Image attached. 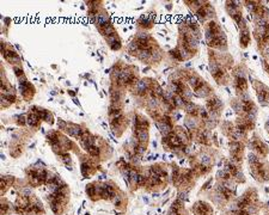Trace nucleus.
I'll use <instances>...</instances> for the list:
<instances>
[{
	"instance_id": "nucleus-1",
	"label": "nucleus",
	"mask_w": 269,
	"mask_h": 215,
	"mask_svg": "<svg viewBox=\"0 0 269 215\" xmlns=\"http://www.w3.org/2000/svg\"><path fill=\"white\" fill-rule=\"evenodd\" d=\"M251 83H253L254 89L256 90V95H257V99H259L260 104L263 105V107L268 105L269 104V89L265 85V84H262V83L259 81V80H254V81H251Z\"/></svg>"
},
{
	"instance_id": "nucleus-2",
	"label": "nucleus",
	"mask_w": 269,
	"mask_h": 215,
	"mask_svg": "<svg viewBox=\"0 0 269 215\" xmlns=\"http://www.w3.org/2000/svg\"><path fill=\"white\" fill-rule=\"evenodd\" d=\"M193 212L195 215H213V209H212L211 205H208L203 201L196 202L193 207Z\"/></svg>"
},
{
	"instance_id": "nucleus-3",
	"label": "nucleus",
	"mask_w": 269,
	"mask_h": 215,
	"mask_svg": "<svg viewBox=\"0 0 269 215\" xmlns=\"http://www.w3.org/2000/svg\"><path fill=\"white\" fill-rule=\"evenodd\" d=\"M66 131L73 136L74 139H82V135H83V131H84V128H82L80 125L78 124H73V123H70L67 124V128H66Z\"/></svg>"
},
{
	"instance_id": "nucleus-4",
	"label": "nucleus",
	"mask_w": 269,
	"mask_h": 215,
	"mask_svg": "<svg viewBox=\"0 0 269 215\" xmlns=\"http://www.w3.org/2000/svg\"><path fill=\"white\" fill-rule=\"evenodd\" d=\"M153 23H154V18H153V14H145L142 17H140V19L138 20V24L141 29L144 30H147V29H151L153 26Z\"/></svg>"
},
{
	"instance_id": "nucleus-5",
	"label": "nucleus",
	"mask_w": 269,
	"mask_h": 215,
	"mask_svg": "<svg viewBox=\"0 0 269 215\" xmlns=\"http://www.w3.org/2000/svg\"><path fill=\"white\" fill-rule=\"evenodd\" d=\"M194 93L197 97H200V98H209L213 95V90H212V87L207 83H205L201 87H199L197 90H195Z\"/></svg>"
},
{
	"instance_id": "nucleus-6",
	"label": "nucleus",
	"mask_w": 269,
	"mask_h": 215,
	"mask_svg": "<svg viewBox=\"0 0 269 215\" xmlns=\"http://www.w3.org/2000/svg\"><path fill=\"white\" fill-rule=\"evenodd\" d=\"M250 40H251V36H250V31H249V29L247 28V29L241 30V35H239V46H241V48L245 49V48L249 46Z\"/></svg>"
},
{
	"instance_id": "nucleus-7",
	"label": "nucleus",
	"mask_w": 269,
	"mask_h": 215,
	"mask_svg": "<svg viewBox=\"0 0 269 215\" xmlns=\"http://www.w3.org/2000/svg\"><path fill=\"white\" fill-rule=\"evenodd\" d=\"M40 121H41V118H40L38 115H37L36 112H34V111H30V112L26 115V124H28L29 127H31V128H36V127H38Z\"/></svg>"
},
{
	"instance_id": "nucleus-8",
	"label": "nucleus",
	"mask_w": 269,
	"mask_h": 215,
	"mask_svg": "<svg viewBox=\"0 0 269 215\" xmlns=\"http://www.w3.org/2000/svg\"><path fill=\"white\" fill-rule=\"evenodd\" d=\"M136 140L141 143V145H145L147 146V142H148V139H150V134H148V130H139L136 133H134Z\"/></svg>"
},
{
	"instance_id": "nucleus-9",
	"label": "nucleus",
	"mask_w": 269,
	"mask_h": 215,
	"mask_svg": "<svg viewBox=\"0 0 269 215\" xmlns=\"http://www.w3.org/2000/svg\"><path fill=\"white\" fill-rule=\"evenodd\" d=\"M99 31H100V34L104 36V38H105V37H108V36H111V35L116 34V30H115V26L112 25V23H111V24H109L108 26L103 28V29H102V30H99Z\"/></svg>"
},
{
	"instance_id": "nucleus-10",
	"label": "nucleus",
	"mask_w": 269,
	"mask_h": 215,
	"mask_svg": "<svg viewBox=\"0 0 269 215\" xmlns=\"http://www.w3.org/2000/svg\"><path fill=\"white\" fill-rule=\"evenodd\" d=\"M88 153H89L90 155L97 158V157H99V154H100V148H99L98 145H94V146L90 147L89 149H88Z\"/></svg>"
},
{
	"instance_id": "nucleus-11",
	"label": "nucleus",
	"mask_w": 269,
	"mask_h": 215,
	"mask_svg": "<svg viewBox=\"0 0 269 215\" xmlns=\"http://www.w3.org/2000/svg\"><path fill=\"white\" fill-rule=\"evenodd\" d=\"M12 68H13V72H14L16 77L18 78V80H19V79H22V78H25V74H24L23 69L20 68V66H13Z\"/></svg>"
},
{
	"instance_id": "nucleus-12",
	"label": "nucleus",
	"mask_w": 269,
	"mask_h": 215,
	"mask_svg": "<svg viewBox=\"0 0 269 215\" xmlns=\"http://www.w3.org/2000/svg\"><path fill=\"white\" fill-rule=\"evenodd\" d=\"M118 40H120V37H118L117 32H116V34H114V35H111V36L105 37V41H106V43H108L109 46H111L114 42H116V41H118Z\"/></svg>"
},
{
	"instance_id": "nucleus-13",
	"label": "nucleus",
	"mask_w": 269,
	"mask_h": 215,
	"mask_svg": "<svg viewBox=\"0 0 269 215\" xmlns=\"http://www.w3.org/2000/svg\"><path fill=\"white\" fill-rule=\"evenodd\" d=\"M110 47V49L111 50H114V52H116V50H120L121 48H122V43H121V40H118V41H116V42H114L111 46H109Z\"/></svg>"
},
{
	"instance_id": "nucleus-14",
	"label": "nucleus",
	"mask_w": 269,
	"mask_h": 215,
	"mask_svg": "<svg viewBox=\"0 0 269 215\" xmlns=\"http://www.w3.org/2000/svg\"><path fill=\"white\" fill-rule=\"evenodd\" d=\"M268 215H269V214H268Z\"/></svg>"
}]
</instances>
